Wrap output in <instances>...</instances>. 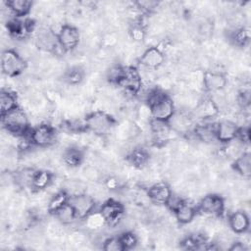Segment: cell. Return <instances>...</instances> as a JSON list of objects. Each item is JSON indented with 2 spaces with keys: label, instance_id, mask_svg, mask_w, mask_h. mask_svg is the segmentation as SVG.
Returning <instances> with one entry per match:
<instances>
[{
  "label": "cell",
  "instance_id": "1",
  "mask_svg": "<svg viewBox=\"0 0 251 251\" xmlns=\"http://www.w3.org/2000/svg\"><path fill=\"white\" fill-rule=\"evenodd\" d=\"M2 125L5 129L16 135H24L27 132L28 119L25 111L19 107L1 115Z\"/></svg>",
  "mask_w": 251,
  "mask_h": 251
},
{
  "label": "cell",
  "instance_id": "2",
  "mask_svg": "<svg viewBox=\"0 0 251 251\" xmlns=\"http://www.w3.org/2000/svg\"><path fill=\"white\" fill-rule=\"evenodd\" d=\"M1 69L8 76H17L25 69V61L16 50L7 49L2 53Z\"/></svg>",
  "mask_w": 251,
  "mask_h": 251
},
{
  "label": "cell",
  "instance_id": "3",
  "mask_svg": "<svg viewBox=\"0 0 251 251\" xmlns=\"http://www.w3.org/2000/svg\"><path fill=\"white\" fill-rule=\"evenodd\" d=\"M86 128L97 135L108 133L114 126V120L106 113L97 111L91 113L86 119Z\"/></svg>",
  "mask_w": 251,
  "mask_h": 251
},
{
  "label": "cell",
  "instance_id": "4",
  "mask_svg": "<svg viewBox=\"0 0 251 251\" xmlns=\"http://www.w3.org/2000/svg\"><path fill=\"white\" fill-rule=\"evenodd\" d=\"M68 202L73 207L77 219H85L93 212L95 207L94 198L86 193L72 195L69 197Z\"/></svg>",
  "mask_w": 251,
  "mask_h": 251
},
{
  "label": "cell",
  "instance_id": "5",
  "mask_svg": "<svg viewBox=\"0 0 251 251\" xmlns=\"http://www.w3.org/2000/svg\"><path fill=\"white\" fill-rule=\"evenodd\" d=\"M29 136L33 145L38 147H47L55 142L56 131L51 126L42 124L31 129Z\"/></svg>",
  "mask_w": 251,
  "mask_h": 251
},
{
  "label": "cell",
  "instance_id": "6",
  "mask_svg": "<svg viewBox=\"0 0 251 251\" xmlns=\"http://www.w3.org/2000/svg\"><path fill=\"white\" fill-rule=\"evenodd\" d=\"M100 213L105 219L106 225L110 227H116L124 216V206L120 202L110 199L102 204Z\"/></svg>",
  "mask_w": 251,
  "mask_h": 251
},
{
  "label": "cell",
  "instance_id": "7",
  "mask_svg": "<svg viewBox=\"0 0 251 251\" xmlns=\"http://www.w3.org/2000/svg\"><path fill=\"white\" fill-rule=\"evenodd\" d=\"M57 36L58 42L64 51L75 50L78 46L80 40V35L77 28L69 25H64Z\"/></svg>",
  "mask_w": 251,
  "mask_h": 251
},
{
  "label": "cell",
  "instance_id": "8",
  "mask_svg": "<svg viewBox=\"0 0 251 251\" xmlns=\"http://www.w3.org/2000/svg\"><path fill=\"white\" fill-rule=\"evenodd\" d=\"M149 108L151 112V117L154 120L169 122L175 114L174 102L168 95L163 97L161 100H159Z\"/></svg>",
  "mask_w": 251,
  "mask_h": 251
},
{
  "label": "cell",
  "instance_id": "9",
  "mask_svg": "<svg viewBox=\"0 0 251 251\" xmlns=\"http://www.w3.org/2000/svg\"><path fill=\"white\" fill-rule=\"evenodd\" d=\"M118 85L123 86L126 91L135 94L141 89L142 78L136 69L132 67H124V75Z\"/></svg>",
  "mask_w": 251,
  "mask_h": 251
},
{
  "label": "cell",
  "instance_id": "10",
  "mask_svg": "<svg viewBox=\"0 0 251 251\" xmlns=\"http://www.w3.org/2000/svg\"><path fill=\"white\" fill-rule=\"evenodd\" d=\"M199 208L203 213L207 215L219 217L225 210V202L221 196L216 194H209L200 201Z\"/></svg>",
  "mask_w": 251,
  "mask_h": 251
},
{
  "label": "cell",
  "instance_id": "11",
  "mask_svg": "<svg viewBox=\"0 0 251 251\" xmlns=\"http://www.w3.org/2000/svg\"><path fill=\"white\" fill-rule=\"evenodd\" d=\"M165 61L164 52L158 47L147 48L140 57V64L150 70L158 69Z\"/></svg>",
  "mask_w": 251,
  "mask_h": 251
},
{
  "label": "cell",
  "instance_id": "12",
  "mask_svg": "<svg viewBox=\"0 0 251 251\" xmlns=\"http://www.w3.org/2000/svg\"><path fill=\"white\" fill-rule=\"evenodd\" d=\"M35 40L38 48L44 51L54 52L55 49L59 46L58 36L50 28H40L37 31Z\"/></svg>",
  "mask_w": 251,
  "mask_h": 251
},
{
  "label": "cell",
  "instance_id": "13",
  "mask_svg": "<svg viewBox=\"0 0 251 251\" xmlns=\"http://www.w3.org/2000/svg\"><path fill=\"white\" fill-rule=\"evenodd\" d=\"M172 191L167 183L158 182L149 187L147 190L148 199L157 205H166L168 199L170 198Z\"/></svg>",
  "mask_w": 251,
  "mask_h": 251
},
{
  "label": "cell",
  "instance_id": "14",
  "mask_svg": "<svg viewBox=\"0 0 251 251\" xmlns=\"http://www.w3.org/2000/svg\"><path fill=\"white\" fill-rule=\"evenodd\" d=\"M237 131V126L230 121H223L216 126V137L218 141L223 143H227L236 138Z\"/></svg>",
  "mask_w": 251,
  "mask_h": 251
},
{
  "label": "cell",
  "instance_id": "15",
  "mask_svg": "<svg viewBox=\"0 0 251 251\" xmlns=\"http://www.w3.org/2000/svg\"><path fill=\"white\" fill-rule=\"evenodd\" d=\"M203 84L208 91L215 92L225 89L226 78L223 74L208 71L203 74Z\"/></svg>",
  "mask_w": 251,
  "mask_h": 251
},
{
  "label": "cell",
  "instance_id": "16",
  "mask_svg": "<svg viewBox=\"0 0 251 251\" xmlns=\"http://www.w3.org/2000/svg\"><path fill=\"white\" fill-rule=\"evenodd\" d=\"M228 224L235 233H243L249 227V218L245 212L237 211L229 216Z\"/></svg>",
  "mask_w": 251,
  "mask_h": 251
},
{
  "label": "cell",
  "instance_id": "17",
  "mask_svg": "<svg viewBox=\"0 0 251 251\" xmlns=\"http://www.w3.org/2000/svg\"><path fill=\"white\" fill-rule=\"evenodd\" d=\"M176 220L183 225L189 224L196 215V208L193 204H190L186 201H182V203L174 211Z\"/></svg>",
  "mask_w": 251,
  "mask_h": 251
},
{
  "label": "cell",
  "instance_id": "18",
  "mask_svg": "<svg viewBox=\"0 0 251 251\" xmlns=\"http://www.w3.org/2000/svg\"><path fill=\"white\" fill-rule=\"evenodd\" d=\"M83 152L77 147L74 146L65 149L63 152V162L71 168L79 166L83 161Z\"/></svg>",
  "mask_w": 251,
  "mask_h": 251
},
{
  "label": "cell",
  "instance_id": "19",
  "mask_svg": "<svg viewBox=\"0 0 251 251\" xmlns=\"http://www.w3.org/2000/svg\"><path fill=\"white\" fill-rule=\"evenodd\" d=\"M5 4L10 12L16 17L27 15L32 7V2L28 0H11L7 1Z\"/></svg>",
  "mask_w": 251,
  "mask_h": 251
},
{
  "label": "cell",
  "instance_id": "20",
  "mask_svg": "<svg viewBox=\"0 0 251 251\" xmlns=\"http://www.w3.org/2000/svg\"><path fill=\"white\" fill-rule=\"evenodd\" d=\"M234 170L245 177L251 176V156L249 152H244L241 156L234 160Z\"/></svg>",
  "mask_w": 251,
  "mask_h": 251
},
{
  "label": "cell",
  "instance_id": "21",
  "mask_svg": "<svg viewBox=\"0 0 251 251\" xmlns=\"http://www.w3.org/2000/svg\"><path fill=\"white\" fill-rule=\"evenodd\" d=\"M53 214H54L55 218L58 220V222L61 223L62 225H70L76 218L75 213L73 207L69 204V202L64 204L62 207H60L58 210H56Z\"/></svg>",
  "mask_w": 251,
  "mask_h": 251
},
{
  "label": "cell",
  "instance_id": "22",
  "mask_svg": "<svg viewBox=\"0 0 251 251\" xmlns=\"http://www.w3.org/2000/svg\"><path fill=\"white\" fill-rule=\"evenodd\" d=\"M52 183V175L47 171H37L34 175L31 187L36 190L48 188Z\"/></svg>",
  "mask_w": 251,
  "mask_h": 251
},
{
  "label": "cell",
  "instance_id": "23",
  "mask_svg": "<svg viewBox=\"0 0 251 251\" xmlns=\"http://www.w3.org/2000/svg\"><path fill=\"white\" fill-rule=\"evenodd\" d=\"M128 160L136 168H143L149 162V154L142 148H134L128 154Z\"/></svg>",
  "mask_w": 251,
  "mask_h": 251
},
{
  "label": "cell",
  "instance_id": "24",
  "mask_svg": "<svg viewBox=\"0 0 251 251\" xmlns=\"http://www.w3.org/2000/svg\"><path fill=\"white\" fill-rule=\"evenodd\" d=\"M35 173L36 172L34 170L29 168H25L21 171H18L16 174H14L15 183H17L22 187L31 186Z\"/></svg>",
  "mask_w": 251,
  "mask_h": 251
},
{
  "label": "cell",
  "instance_id": "25",
  "mask_svg": "<svg viewBox=\"0 0 251 251\" xmlns=\"http://www.w3.org/2000/svg\"><path fill=\"white\" fill-rule=\"evenodd\" d=\"M0 105H1V115L5 114L17 106V97L14 93L8 90H2L0 94Z\"/></svg>",
  "mask_w": 251,
  "mask_h": 251
},
{
  "label": "cell",
  "instance_id": "26",
  "mask_svg": "<svg viewBox=\"0 0 251 251\" xmlns=\"http://www.w3.org/2000/svg\"><path fill=\"white\" fill-rule=\"evenodd\" d=\"M83 75H84V72L82 71L81 68L72 67L65 73L64 79L70 85H76L82 81Z\"/></svg>",
  "mask_w": 251,
  "mask_h": 251
},
{
  "label": "cell",
  "instance_id": "27",
  "mask_svg": "<svg viewBox=\"0 0 251 251\" xmlns=\"http://www.w3.org/2000/svg\"><path fill=\"white\" fill-rule=\"evenodd\" d=\"M69 194L66 191H60L57 192L52 196L48 203V211L51 213H54L56 210H58L60 207H62L64 204L68 203L69 201Z\"/></svg>",
  "mask_w": 251,
  "mask_h": 251
},
{
  "label": "cell",
  "instance_id": "28",
  "mask_svg": "<svg viewBox=\"0 0 251 251\" xmlns=\"http://www.w3.org/2000/svg\"><path fill=\"white\" fill-rule=\"evenodd\" d=\"M230 41L236 46H244L249 41V31L244 27L235 28L230 34Z\"/></svg>",
  "mask_w": 251,
  "mask_h": 251
},
{
  "label": "cell",
  "instance_id": "29",
  "mask_svg": "<svg viewBox=\"0 0 251 251\" xmlns=\"http://www.w3.org/2000/svg\"><path fill=\"white\" fill-rule=\"evenodd\" d=\"M85 219H86V221H85L86 226L90 229H93V230H96V229L102 227L106 224L105 219L103 218L100 211L99 212H94V213L92 212Z\"/></svg>",
  "mask_w": 251,
  "mask_h": 251
},
{
  "label": "cell",
  "instance_id": "30",
  "mask_svg": "<svg viewBox=\"0 0 251 251\" xmlns=\"http://www.w3.org/2000/svg\"><path fill=\"white\" fill-rule=\"evenodd\" d=\"M120 240L124 246V249H133L136 244L138 243V239H137V236L130 230H126V231H124L120 236Z\"/></svg>",
  "mask_w": 251,
  "mask_h": 251
},
{
  "label": "cell",
  "instance_id": "31",
  "mask_svg": "<svg viewBox=\"0 0 251 251\" xmlns=\"http://www.w3.org/2000/svg\"><path fill=\"white\" fill-rule=\"evenodd\" d=\"M123 75H124V67L116 65V66H112L107 72V78L110 82L119 84L120 80L123 77Z\"/></svg>",
  "mask_w": 251,
  "mask_h": 251
},
{
  "label": "cell",
  "instance_id": "32",
  "mask_svg": "<svg viewBox=\"0 0 251 251\" xmlns=\"http://www.w3.org/2000/svg\"><path fill=\"white\" fill-rule=\"evenodd\" d=\"M129 36L135 42H141L145 38V29L141 24H133L129 28Z\"/></svg>",
  "mask_w": 251,
  "mask_h": 251
},
{
  "label": "cell",
  "instance_id": "33",
  "mask_svg": "<svg viewBox=\"0 0 251 251\" xmlns=\"http://www.w3.org/2000/svg\"><path fill=\"white\" fill-rule=\"evenodd\" d=\"M102 248L106 251H122L125 250L120 237H110L103 243Z\"/></svg>",
  "mask_w": 251,
  "mask_h": 251
},
{
  "label": "cell",
  "instance_id": "34",
  "mask_svg": "<svg viewBox=\"0 0 251 251\" xmlns=\"http://www.w3.org/2000/svg\"><path fill=\"white\" fill-rule=\"evenodd\" d=\"M83 176L90 181H96L101 177L100 171L94 166H87L83 170Z\"/></svg>",
  "mask_w": 251,
  "mask_h": 251
},
{
  "label": "cell",
  "instance_id": "35",
  "mask_svg": "<svg viewBox=\"0 0 251 251\" xmlns=\"http://www.w3.org/2000/svg\"><path fill=\"white\" fill-rule=\"evenodd\" d=\"M135 4L137 5V8H139L141 11H144V12H153L159 6V2L152 1V0L139 1V2H136Z\"/></svg>",
  "mask_w": 251,
  "mask_h": 251
},
{
  "label": "cell",
  "instance_id": "36",
  "mask_svg": "<svg viewBox=\"0 0 251 251\" xmlns=\"http://www.w3.org/2000/svg\"><path fill=\"white\" fill-rule=\"evenodd\" d=\"M104 185L109 190H118V188H120L121 184H120V180L118 177H116L114 176H110L105 179Z\"/></svg>",
  "mask_w": 251,
  "mask_h": 251
},
{
  "label": "cell",
  "instance_id": "37",
  "mask_svg": "<svg viewBox=\"0 0 251 251\" xmlns=\"http://www.w3.org/2000/svg\"><path fill=\"white\" fill-rule=\"evenodd\" d=\"M228 249L231 251H243L246 250V246L243 242H234Z\"/></svg>",
  "mask_w": 251,
  "mask_h": 251
}]
</instances>
